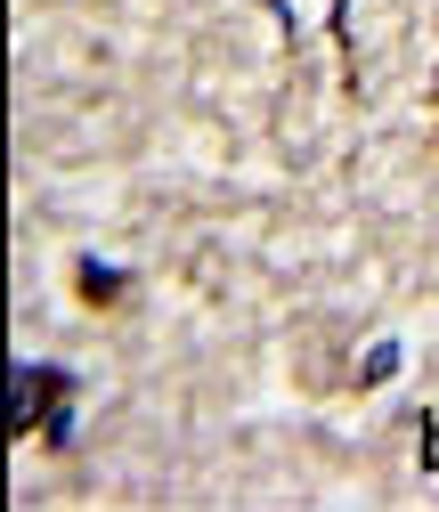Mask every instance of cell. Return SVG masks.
Masks as SVG:
<instances>
[{"instance_id": "cell-1", "label": "cell", "mask_w": 439, "mask_h": 512, "mask_svg": "<svg viewBox=\"0 0 439 512\" xmlns=\"http://www.w3.org/2000/svg\"><path fill=\"white\" fill-rule=\"evenodd\" d=\"M49 456H74V374L66 366H9V431H33Z\"/></svg>"}, {"instance_id": "cell-2", "label": "cell", "mask_w": 439, "mask_h": 512, "mask_svg": "<svg viewBox=\"0 0 439 512\" xmlns=\"http://www.w3.org/2000/svg\"><path fill=\"white\" fill-rule=\"evenodd\" d=\"M74 293H82V309H114L122 293H131V269H114V261H74Z\"/></svg>"}, {"instance_id": "cell-3", "label": "cell", "mask_w": 439, "mask_h": 512, "mask_svg": "<svg viewBox=\"0 0 439 512\" xmlns=\"http://www.w3.org/2000/svg\"><path fill=\"white\" fill-rule=\"evenodd\" d=\"M383 374H399V342H383V350L366 358V382H383Z\"/></svg>"}, {"instance_id": "cell-4", "label": "cell", "mask_w": 439, "mask_h": 512, "mask_svg": "<svg viewBox=\"0 0 439 512\" xmlns=\"http://www.w3.org/2000/svg\"><path fill=\"white\" fill-rule=\"evenodd\" d=\"M431 106H439V82H431Z\"/></svg>"}]
</instances>
